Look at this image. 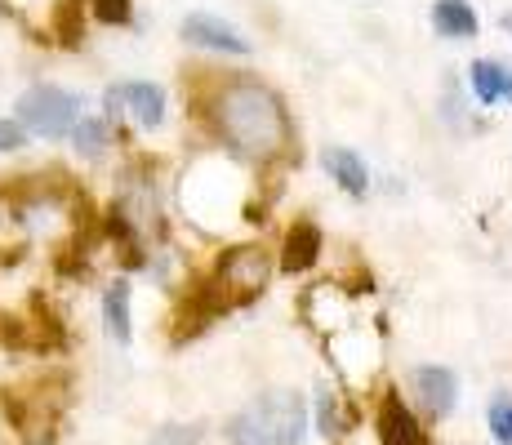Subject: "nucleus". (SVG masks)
<instances>
[{"label":"nucleus","mask_w":512,"mask_h":445,"mask_svg":"<svg viewBox=\"0 0 512 445\" xmlns=\"http://www.w3.org/2000/svg\"><path fill=\"white\" fill-rule=\"evenodd\" d=\"M147 445H201V423H179V428H161Z\"/></svg>","instance_id":"f3484780"},{"label":"nucleus","mask_w":512,"mask_h":445,"mask_svg":"<svg viewBox=\"0 0 512 445\" xmlns=\"http://www.w3.org/2000/svg\"><path fill=\"white\" fill-rule=\"evenodd\" d=\"M18 125H27V130L41 138L76 134V125H81V98H76L72 89L36 85L18 98Z\"/></svg>","instance_id":"20e7f679"},{"label":"nucleus","mask_w":512,"mask_h":445,"mask_svg":"<svg viewBox=\"0 0 512 445\" xmlns=\"http://www.w3.org/2000/svg\"><path fill=\"white\" fill-rule=\"evenodd\" d=\"M486 423H490V437L499 445H512V392H495V397H490Z\"/></svg>","instance_id":"4468645a"},{"label":"nucleus","mask_w":512,"mask_h":445,"mask_svg":"<svg viewBox=\"0 0 512 445\" xmlns=\"http://www.w3.org/2000/svg\"><path fill=\"white\" fill-rule=\"evenodd\" d=\"M103 321H107V334H112L116 343H130V285H125V281L107 285V294H103Z\"/></svg>","instance_id":"ddd939ff"},{"label":"nucleus","mask_w":512,"mask_h":445,"mask_svg":"<svg viewBox=\"0 0 512 445\" xmlns=\"http://www.w3.org/2000/svg\"><path fill=\"white\" fill-rule=\"evenodd\" d=\"M415 392H419L423 410L437 414V419H441V414L455 410L459 383H455V374L441 370V365H419V370H415Z\"/></svg>","instance_id":"0eeeda50"},{"label":"nucleus","mask_w":512,"mask_h":445,"mask_svg":"<svg viewBox=\"0 0 512 445\" xmlns=\"http://www.w3.org/2000/svg\"><path fill=\"white\" fill-rule=\"evenodd\" d=\"M317 423H321V432H334V401H330V392H321V397H317Z\"/></svg>","instance_id":"6ab92c4d"},{"label":"nucleus","mask_w":512,"mask_h":445,"mask_svg":"<svg viewBox=\"0 0 512 445\" xmlns=\"http://www.w3.org/2000/svg\"><path fill=\"white\" fill-rule=\"evenodd\" d=\"M18 147H23V125L0 121V152H18Z\"/></svg>","instance_id":"a211bd4d"},{"label":"nucleus","mask_w":512,"mask_h":445,"mask_svg":"<svg viewBox=\"0 0 512 445\" xmlns=\"http://www.w3.org/2000/svg\"><path fill=\"white\" fill-rule=\"evenodd\" d=\"M321 165H326V174H330L348 196H366L370 174H366V161H361L357 152H348V147H326Z\"/></svg>","instance_id":"9d476101"},{"label":"nucleus","mask_w":512,"mask_h":445,"mask_svg":"<svg viewBox=\"0 0 512 445\" xmlns=\"http://www.w3.org/2000/svg\"><path fill=\"white\" fill-rule=\"evenodd\" d=\"M72 138H76V152L81 156H98L103 152V143H107V125L103 121H81Z\"/></svg>","instance_id":"2eb2a0df"},{"label":"nucleus","mask_w":512,"mask_h":445,"mask_svg":"<svg viewBox=\"0 0 512 445\" xmlns=\"http://www.w3.org/2000/svg\"><path fill=\"white\" fill-rule=\"evenodd\" d=\"M504 27H508V32H512V14H508V18H504Z\"/></svg>","instance_id":"aec40b11"},{"label":"nucleus","mask_w":512,"mask_h":445,"mask_svg":"<svg viewBox=\"0 0 512 445\" xmlns=\"http://www.w3.org/2000/svg\"><path fill=\"white\" fill-rule=\"evenodd\" d=\"M321 254V232L312 219H299L285 232V245H281V272H308Z\"/></svg>","instance_id":"6e6552de"},{"label":"nucleus","mask_w":512,"mask_h":445,"mask_svg":"<svg viewBox=\"0 0 512 445\" xmlns=\"http://www.w3.org/2000/svg\"><path fill=\"white\" fill-rule=\"evenodd\" d=\"M432 27L450 41H468V36H477V14L468 0H432Z\"/></svg>","instance_id":"9b49d317"},{"label":"nucleus","mask_w":512,"mask_h":445,"mask_svg":"<svg viewBox=\"0 0 512 445\" xmlns=\"http://www.w3.org/2000/svg\"><path fill=\"white\" fill-rule=\"evenodd\" d=\"M210 125L241 161H272L290 138L285 107L263 81H228L210 103Z\"/></svg>","instance_id":"f257e3e1"},{"label":"nucleus","mask_w":512,"mask_h":445,"mask_svg":"<svg viewBox=\"0 0 512 445\" xmlns=\"http://www.w3.org/2000/svg\"><path fill=\"white\" fill-rule=\"evenodd\" d=\"M379 441L383 445H423V432L415 423V414L401 405V397H383V410H379Z\"/></svg>","instance_id":"1a4fd4ad"},{"label":"nucleus","mask_w":512,"mask_h":445,"mask_svg":"<svg viewBox=\"0 0 512 445\" xmlns=\"http://www.w3.org/2000/svg\"><path fill=\"white\" fill-rule=\"evenodd\" d=\"M90 9H94L98 23H107V27L130 23V0H90Z\"/></svg>","instance_id":"dca6fc26"},{"label":"nucleus","mask_w":512,"mask_h":445,"mask_svg":"<svg viewBox=\"0 0 512 445\" xmlns=\"http://www.w3.org/2000/svg\"><path fill=\"white\" fill-rule=\"evenodd\" d=\"M107 103H125V112L143 125V130H156L165 121V89L152 85V81H130V85H116L107 94Z\"/></svg>","instance_id":"423d86ee"},{"label":"nucleus","mask_w":512,"mask_h":445,"mask_svg":"<svg viewBox=\"0 0 512 445\" xmlns=\"http://www.w3.org/2000/svg\"><path fill=\"white\" fill-rule=\"evenodd\" d=\"M308 432V405L299 392H263L228 419L232 445H299Z\"/></svg>","instance_id":"7ed1b4c3"},{"label":"nucleus","mask_w":512,"mask_h":445,"mask_svg":"<svg viewBox=\"0 0 512 445\" xmlns=\"http://www.w3.org/2000/svg\"><path fill=\"white\" fill-rule=\"evenodd\" d=\"M468 76H472V94H477L481 103H499V98L512 103V72L504 63H495V58H477Z\"/></svg>","instance_id":"f8f14e48"},{"label":"nucleus","mask_w":512,"mask_h":445,"mask_svg":"<svg viewBox=\"0 0 512 445\" xmlns=\"http://www.w3.org/2000/svg\"><path fill=\"white\" fill-rule=\"evenodd\" d=\"M268 272H272V259L263 245H228V250L214 259L210 276L179 303L174 321H192V330H201V325H210L219 312H232V308H241V303H250L254 294L268 285Z\"/></svg>","instance_id":"f03ea898"},{"label":"nucleus","mask_w":512,"mask_h":445,"mask_svg":"<svg viewBox=\"0 0 512 445\" xmlns=\"http://www.w3.org/2000/svg\"><path fill=\"white\" fill-rule=\"evenodd\" d=\"M179 36L187 45H205V49H219V54H250V41L214 14H187Z\"/></svg>","instance_id":"39448f33"}]
</instances>
